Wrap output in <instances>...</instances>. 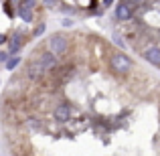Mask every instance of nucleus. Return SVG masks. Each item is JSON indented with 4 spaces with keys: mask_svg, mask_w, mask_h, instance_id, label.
<instances>
[{
    "mask_svg": "<svg viewBox=\"0 0 160 156\" xmlns=\"http://www.w3.org/2000/svg\"><path fill=\"white\" fill-rule=\"evenodd\" d=\"M109 67H112L113 73L118 75H128L130 69H132V59L126 53H113L109 57Z\"/></svg>",
    "mask_w": 160,
    "mask_h": 156,
    "instance_id": "f257e3e1",
    "label": "nucleus"
},
{
    "mask_svg": "<svg viewBox=\"0 0 160 156\" xmlns=\"http://www.w3.org/2000/svg\"><path fill=\"white\" fill-rule=\"evenodd\" d=\"M67 47H69V43H67V39L63 35H53L51 41H49V51H51L55 57H59V55L67 53Z\"/></svg>",
    "mask_w": 160,
    "mask_h": 156,
    "instance_id": "f03ea898",
    "label": "nucleus"
},
{
    "mask_svg": "<svg viewBox=\"0 0 160 156\" xmlns=\"http://www.w3.org/2000/svg\"><path fill=\"white\" fill-rule=\"evenodd\" d=\"M45 73H47V71H45V67L39 63V59H35V61H31V63L27 65V77H28V79H32V81L41 79Z\"/></svg>",
    "mask_w": 160,
    "mask_h": 156,
    "instance_id": "7ed1b4c3",
    "label": "nucleus"
},
{
    "mask_svg": "<svg viewBox=\"0 0 160 156\" xmlns=\"http://www.w3.org/2000/svg\"><path fill=\"white\" fill-rule=\"evenodd\" d=\"M132 16H134V6L122 0V2L116 6V18L118 20H130Z\"/></svg>",
    "mask_w": 160,
    "mask_h": 156,
    "instance_id": "20e7f679",
    "label": "nucleus"
},
{
    "mask_svg": "<svg viewBox=\"0 0 160 156\" xmlns=\"http://www.w3.org/2000/svg\"><path fill=\"white\" fill-rule=\"evenodd\" d=\"M53 118H55V122H61V124L69 122V118H71V105L69 103H59L57 108H55V112H53Z\"/></svg>",
    "mask_w": 160,
    "mask_h": 156,
    "instance_id": "39448f33",
    "label": "nucleus"
},
{
    "mask_svg": "<svg viewBox=\"0 0 160 156\" xmlns=\"http://www.w3.org/2000/svg\"><path fill=\"white\" fill-rule=\"evenodd\" d=\"M144 59L154 67H160V47H148L144 49Z\"/></svg>",
    "mask_w": 160,
    "mask_h": 156,
    "instance_id": "423d86ee",
    "label": "nucleus"
},
{
    "mask_svg": "<svg viewBox=\"0 0 160 156\" xmlns=\"http://www.w3.org/2000/svg\"><path fill=\"white\" fill-rule=\"evenodd\" d=\"M16 14H18V18L24 20V23H32V18H35V12H32V8L27 6V4H22V2H18Z\"/></svg>",
    "mask_w": 160,
    "mask_h": 156,
    "instance_id": "0eeeda50",
    "label": "nucleus"
},
{
    "mask_svg": "<svg viewBox=\"0 0 160 156\" xmlns=\"http://www.w3.org/2000/svg\"><path fill=\"white\" fill-rule=\"evenodd\" d=\"M39 63L45 67V71H51V69H55V65H57V57H55L51 51H45L39 57Z\"/></svg>",
    "mask_w": 160,
    "mask_h": 156,
    "instance_id": "6e6552de",
    "label": "nucleus"
},
{
    "mask_svg": "<svg viewBox=\"0 0 160 156\" xmlns=\"http://www.w3.org/2000/svg\"><path fill=\"white\" fill-rule=\"evenodd\" d=\"M22 35H20V33H14V35L10 37V39H8V51H10L12 55H16L20 51V47H22Z\"/></svg>",
    "mask_w": 160,
    "mask_h": 156,
    "instance_id": "1a4fd4ad",
    "label": "nucleus"
},
{
    "mask_svg": "<svg viewBox=\"0 0 160 156\" xmlns=\"http://www.w3.org/2000/svg\"><path fill=\"white\" fill-rule=\"evenodd\" d=\"M4 65H6V69H8V71L16 69V67L20 65V57H18V55H12V57H8V59H6V63H4Z\"/></svg>",
    "mask_w": 160,
    "mask_h": 156,
    "instance_id": "9d476101",
    "label": "nucleus"
},
{
    "mask_svg": "<svg viewBox=\"0 0 160 156\" xmlns=\"http://www.w3.org/2000/svg\"><path fill=\"white\" fill-rule=\"evenodd\" d=\"M10 57V55H8L6 51H0V63H6V59Z\"/></svg>",
    "mask_w": 160,
    "mask_h": 156,
    "instance_id": "9b49d317",
    "label": "nucleus"
},
{
    "mask_svg": "<svg viewBox=\"0 0 160 156\" xmlns=\"http://www.w3.org/2000/svg\"><path fill=\"white\" fill-rule=\"evenodd\" d=\"M43 31H45V24H41V27H37V28H35V35H37V37L43 35Z\"/></svg>",
    "mask_w": 160,
    "mask_h": 156,
    "instance_id": "f8f14e48",
    "label": "nucleus"
},
{
    "mask_svg": "<svg viewBox=\"0 0 160 156\" xmlns=\"http://www.w3.org/2000/svg\"><path fill=\"white\" fill-rule=\"evenodd\" d=\"M4 43H8V37L4 33H0V45H4Z\"/></svg>",
    "mask_w": 160,
    "mask_h": 156,
    "instance_id": "ddd939ff",
    "label": "nucleus"
},
{
    "mask_svg": "<svg viewBox=\"0 0 160 156\" xmlns=\"http://www.w3.org/2000/svg\"><path fill=\"white\" fill-rule=\"evenodd\" d=\"M71 24H73V20H71V18H65V20H63V27H71Z\"/></svg>",
    "mask_w": 160,
    "mask_h": 156,
    "instance_id": "4468645a",
    "label": "nucleus"
},
{
    "mask_svg": "<svg viewBox=\"0 0 160 156\" xmlns=\"http://www.w3.org/2000/svg\"><path fill=\"white\" fill-rule=\"evenodd\" d=\"M124 2H128V4H132V6H134V4H140L142 0H124Z\"/></svg>",
    "mask_w": 160,
    "mask_h": 156,
    "instance_id": "2eb2a0df",
    "label": "nucleus"
},
{
    "mask_svg": "<svg viewBox=\"0 0 160 156\" xmlns=\"http://www.w3.org/2000/svg\"><path fill=\"white\" fill-rule=\"evenodd\" d=\"M45 4L47 6H55V0H45Z\"/></svg>",
    "mask_w": 160,
    "mask_h": 156,
    "instance_id": "dca6fc26",
    "label": "nucleus"
}]
</instances>
